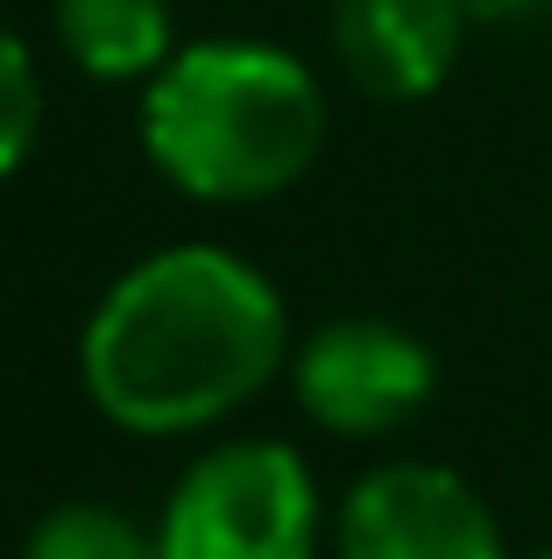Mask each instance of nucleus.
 I'll use <instances>...</instances> for the list:
<instances>
[{"label": "nucleus", "mask_w": 552, "mask_h": 559, "mask_svg": "<svg viewBox=\"0 0 552 559\" xmlns=\"http://www.w3.org/2000/svg\"><path fill=\"white\" fill-rule=\"evenodd\" d=\"M290 355L284 298L227 248H164L135 262L85 319L79 376L99 418L178 439L241 411Z\"/></svg>", "instance_id": "nucleus-1"}, {"label": "nucleus", "mask_w": 552, "mask_h": 559, "mask_svg": "<svg viewBox=\"0 0 552 559\" xmlns=\"http://www.w3.org/2000/svg\"><path fill=\"white\" fill-rule=\"evenodd\" d=\"M326 142L319 79L276 43H192L142 93V150L206 205L276 199Z\"/></svg>", "instance_id": "nucleus-2"}, {"label": "nucleus", "mask_w": 552, "mask_h": 559, "mask_svg": "<svg viewBox=\"0 0 552 559\" xmlns=\"http://www.w3.org/2000/svg\"><path fill=\"white\" fill-rule=\"evenodd\" d=\"M164 559H312L319 489L284 439H227L178 475L156 524Z\"/></svg>", "instance_id": "nucleus-3"}, {"label": "nucleus", "mask_w": 552, "mask_h": 559, "mask_svg": "<svg viewBox=\"0 0 552 559\" xmlns=\"http://www.w3.org/2000/svg\"><path fill=\"white\" fill-rule=\"evenodd\" d=\"M290 382L319 432L383 439L432 404L440 369H432V347L389 319H333L298 347Z\"/></svg>", "instance_id": "nucleus-4"}, {"label": "nucleus", "mask_w": 552, "mask_h": 559, "mask_svg": "<svg viewBox=\"0 0 552 559\" xmlns=\"http://www.w3.org/2000/svg\"><path fill=\"white\" fill-rule=\"evenodd\" d=\"M340 559H503V524L468 475L440 461H389L361 475L333 524Z\"/></svg>", "instance_id": "nucleus-5"}, {"label": "nucleus", "mask_w": 552, "mask_h": 559, "mask_svg": "<svg viewBox=\"0 0 552 559\" xmlns=\"http://www.w3.org/2000/svg\"><path fill=\"white\" fill-rule=\"evenodd\" d=\"M460 36V0H333V50L375 99H425L454 71Z\"/></svg>", "instance_id": "nucleus-6"}, {"label": "nucleus", "mask_w": 552, "mask_h": 559, "mask_svg": "<svg viewBox=\"0 0 552 559\" xmlns=\"http://www.w3.org/2000/svg\"><path fill=\"white\" fill-rule=\"evenodd\" d=\"M57 36L93 79H156L178 57L170 0H57Z\"/></svg>", "instance_id": "nucleus-7"}, {"label": "nucleus", "mask_w": 552, "mask_h": 559, "mask_svg": "<svg viewBox=\"0 0 552 559\" xmlns=\"http://www.w3.org/2000/svg\"><path fill=\"white\" fill-rule=\"evenodd\" d=\"M22 559H164L156 532H142L135 518L107 503H57L36 518Z\"/></svg>", "instance_id": "nucleus-8"}, {"label": "nucleus", "mask_w": 552, "mask_h": 559, "mask_svg": "<svg viewBox=\"0 0 552 559\" xmlns=\"http://www.w3.org/2000/svg\"><path fill=\"white\" fill-rule=\"evenodd\" d=\"M36 128H43V85L36 64H28L22 36L0 28V178L22 170V156L36 150Z\"/></svg>", "instance_id": "nucleus-9"}, {"label": "nucleus", "mask_w": 552, "mask_h": 559, "mask_svg": "<svg viewBox=\"0 0 552 559\" xmlns=\"http://www.w3.org/2000/svg\"><path fill=\"white\" fill-rule=\"evenodd\" d=\"M552 0H460L468 22H496V28H517V22H539Z\"/></svg>", "instance_id": "nucleus-10"}, {"label": "nucleus", "mask_w": 552, "mask_h": 559, "mask_svg": "<svg viewBox=\"0 0 552 559\" xmlns=\"http://www.w3.org/2000/svg\"><path fill=\"white\" fill-rule=\"evenodd\" d=\"M539 559H552V552H539Z\"/></svg>", "instance_id": "nucleus-11"}]
</instances>
